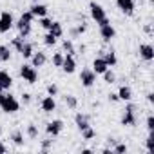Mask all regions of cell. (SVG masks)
Instances as JSON below:
<instances>
[{"instance_id": "obj_1", "label": "cell", "mask_w": 154, "mask_h": 154, "mask_svg": "<svg viewBox=\"0 0 154 154\" xmlns=\"http://www.w3.org/2000/svg\"><path fill=\"white\" fill-rule=\"evenodd\" d=\"M136 123H138V107H136V103H132L129 100L125 105L123 116H122V125L123 127H134Z\"/></svg>"}, {"instance_id": "obj_2", "label": "cell", "mask_w": 154, "mask_h": 154, "mask_svg": "<svg viewBox=\"0 0 154 154\" xmlns=\"http://www.w3.org/2000/svg\"><path fill=\"white\" fill-rule=\"evenodd\" d=\"M0 109H2L6 114H13L20 109V102L17 100V96H13L11 93L9 94H4L2 102H0Z\"/></svg>"}, {"instance_id": "obj_3", "label": "cell", "mask_w": 154, "mask_h": 154, "mask_svg": "<svg viewBox=\"0 0 154 154\" xmlns=\"http://www.w3.org/2000/svg\"><path fill=\"white\" fill-rule=\"evenodd\" d=\"M20 76L24 78V82H27V84H36L38 82V71H36V67H33L31 63H22L20 65Z\"/></svg>"}, {"instance_id": "obj_4", "label": "cell", "mask_w": 154, "mask_h": 154, "mask_svg": "<svg viewBox=\"0 0 154 154\" xmlns=\"http://www.w3.org/2000/svg\"><path fill=\"white\" fill-rule=\"evenodd\" d=\"M89 15H91V18H93L96 24H100L103 18H107L103 6L98 4V2H91V4H89Z\"/></svg>"}, {"instance_id": "obj_5", "label": "cell", "mask_w": 154, "mask_h": 154, "mask_svg": "<svg viewBox=\"0 0 154 154\" xmlns=\"http://www.w3.org/2000/svg\"><path fill=\"white\" fill-rule=\"evenodd\" d=\"M80 82H82V85L84 87H93L94 84H96V72L93 71V69H82V72H80Z\"/></svg>"}, {"instance_id": "obj_6", "label": "cell", "mask_w": 154, "mask_h": 154, "mask_svg": "<svg viewBox=\"0 0 154 154\" xmlns=\"http://www.w3.org/2000/svg\"><path fill=\"white\" fill-rule=\"evenodd\" d=\"M15 26V18L9 11H2V15H0V33H8L11 27Z\"/></svg>"}, {"instance_id": "obj_7", "label": "cell", "mask_w": 154, "mask_h": 154, "mask_svg": "<svg viewBox=\"0 0 154 154\" xmlns=\"http://www.w3.org/2000/svg\"><path fill=\"white\" fill-rule=\"evenodd\" d=\"M62 131H63V122H62L60 118L45 123V132H47L49 136H53V138H54V136H58Z\"/></svg>"}, {"instance_id": "obj_8", "label": "cell", "mask_w": 154, "mask_h": 154, "mask_svg": "<svg viewBox=\"0 0 154 154\" xmlns=\"http://www.w3.org/2000/svg\"><path fill=\"white\" fill-rule=\"evenodd\" d=\"M116 6L127 17H132L134 15V0H116Z\"/></svg>"}, {"instance_id": "obj_9", "label": "cell", "mask_w": 154, "mask_h": 154, "mask_svg": "<svg viewBox=\"0 0 154 154\" xmlns=\"http://www.w3.org/2000/svg\"><path fill=\"white\" fill-rule=\"evenodd\" d=\"M62 71L67 74H72L76 71V60L72 54H63V62H62Z\"/></svg>"}, {"instance_id": "obj_10", "label": "cell", "mask_w": 154, "mask_h": 154, "mask_svg": "<svg viewBox=\"0 0 154 154\" xmlns=\"http://www.w3.org/2000/svg\"><path fill=\"white\" fill-rule=\"evenodd\" d=\"M100 36L103 38V42H111V40L116 36V29L111 26V22H109V24L100 26Z\"/></svg>"}, {"instance_id": "obj_11", "label": "cell", "mask_w": 154, "mask_h": 154, "mask_svg": "<svg viewBox=\"0 0 154 154\" xmlns=\"http://www.w3.org/2000/svg\"><path fill=\"white\" fill-rule=\"evenodd\" d=\"M45 63H47V56L44 51H35L31 54V65L33 67H44Z\"/></svg>"}, {"instance_id": "obj_12", "label": "cell", "mask_w": 154, "mask_h": 154, "mask_svg": "<svg viewBox=\"0 0 154 154\" xmlns=\"http://www.w3.org/2000/svg\"><path fill=\"white\" fill-rule=\"evenodd\" d=\"M140 56L145 62H152L154 60V47L150 44H141L140 45Z\"/></svg>"}, {"instance_id": "obj_13", "label": "cell", "mask_w": 154, "mask_h": 154, "mask_svg": "<svg viewBox=\"0 0 154 154\" xmlns=\"http://www.w3.org/2000/svg\"><path fill=\"white\" fill-rule=\"evenodd\" d=\"M40 107H42V111L44 112H53L54 109H56V102H54V96H44L42 98V102H40Z\"/></svg>"}, {"instance_id": "obj_14", "label": "cell", "mask_w": 154, "mask_h": 154, "mask_svg": "<svg viewBox=\"0 0 154 154\" xmlns=\"http://www.w3.org/2000/svg\"><path fill=\"white\" fill-rule=\"evenodd\" d=\"M29 11L33 13V17H35V18L47 17V6H44V4H40V2H35V4L29 8Z\"/></svg>"}, {"instance_id": "obj_15", "label": "cell", "mask_w": 154, "mask_h": 154, "mask_svg": "<svg viewBox=\"0 0 154 154\" xmlns=\"http://www.w3.org/2000/svg\"><path fill=\"white\" fill-rule=\"evenodd\" d=\"M0 87H2V91L13 87V76L8 71H0Z\"/></svg>"}, {"instance_id": "obj_16", "label": "cell", "mask_w": 154, "mask_h": 154, "mask_svg": "<svg viewBox=\"0 0 154 154\" xmlns=\"http://www.w3.org/2000/svg\"><path fill=\"white\" fill-rule=\"evenodd\" d=\"M74 123H76V127H78L80 131L91 127V125H89V116L84 114V112H76V114H74Z\"/></svg>"}, {"instance_id": "obj_17", "label": "cell", "mask_w": 154, "mask_h": 154, "mask_svg": "<svg viewBox=\"0 0 154 154\" xmlns=\"http://www.w3.org/2000/svg\"><path fill=\"white\" fill-rule=\"evenodd\" d=\"M102 58L105 60V63H107L109 67H114V65L118 63V58H116L114 49H107V51H103V53H102Z\"/></svg>"}, {"instance_id": "obj_18", "label": "cell", "mask_w": 154, "mask_h": 154, "mask_svg": "<svg viewBox=\"0 0 154 154\" xmlns=\"http://www.w3.org/2000/svg\"><path fill=\"white\" fill-rule=\"evenodd\" d=\"M33 20H35L33 13H31V11H24V13L20 15L18 22H15V26H17V27H20V26H31V22H33Z\"/></svg>"}, {"instance_id": "obj_19", "label": "cell", "mask_w": 154, "mask_h": 154, "mask_svg": "<svg viewBox=\"0 0 154 154\" xmlns=\"http://www.w3.org/2000/svg\"><path fill=\"white\" fill-rule=\"evenodd\" d=\"M107 67H109V65L105 63V60H103L102 56H96V58L93 60V71H94L96 74H102Z\"/></svg>"}, {"instance_id": "obj_20", "label": "cell", "mask_w": 154, "mask_h": 154, "mask_svg": "<svg viewBox=\"0 0 154 154\" xmlns=\"http://www.w3.org/2000/svg\"><path fill=\"white\" fill-rule=\"evenodd\" d=\"M118 98L120 100H123V102H129V100H132V89L129 87V85H122L120 89H118Z\"/></svg>"}, {"instance_id": "obj_21", "label": "cell", "mask_w": 154, "mask_h": 154, "mask_svg": "<svg viewBox=\"0 0 154 154\" xmlns=\"http://www.w3.org/2000/svg\"><path fill=\"white\" fill-rule=\"evenodd\" d=\"M9 140L17 145V147H24V134H22V131H13L11 134H9Z\"/></svg>"}, {"instance_id": "obj_22", "label": "cell", "mask_w": 154, "mask_h": 154, "mask_svg": "<svg viewBox=\"0 0 154 154\" xmlns=\"http://www.w3.org/2000/svg\"><path fill=\"white\" fill-rule=\"evenodd\" d=\"M62 49H63V53L65 54H76V47H74V44H72V40L71 38H65L63 42H62Z\"/></svg>"}, {"instance_id": "obj_23", "label": "cell", "mask_w": 154, "mask_h": 154, "mask_svg": "<svg viewBox=\"0 0 154 154\" xmlns=\"http://www.w3.org/2000/svg\"><path fill=\"white\" fill-rule=\"evenodd\" d=\"M47 31H49L51 35H54L56 38H60V36H63V26H62L60 22H53V24H51V27H49Z\"/></svg>"}, {"instance_id": "obj_24", "label": "cell", "mask_w": 154, "mask_h": 154, "mask_svg": "<svg viewBox=\"0 0 154 154\" xmlns=\"http://www.w3.org/2000/svg\"><path fill=\"white\" fill-rule=\"evenodd\" d=\"M35 53V47H33V44L31 42H24V45H22V49H20V54L24 56V58H31V54Z\"/></svg>"}, {"instance_id": "obj_25", "label": "cell", "mask_w": 154, "mask_h": 154, "mask_svg": "<svg viewBox=\"0 0 154 154\" xmlns=\"http://www.w3.org/2000/svg\"><path fill=\"white\" fill-rule=\"evenodd\" d=\"M11 60V47L9 45H0V62H9Z\"/></svg>"}, {"instance_id": "obj_26", "label": "cell", "mask_w": 154, "mask_h": 154, "mask_svg": "<svg viewBox=\"0 0 154 154\" xmlns=\"http://www.w3.org/2000/svg\"><path fill=\"white\" fill-rule=\"evenodd\" d=\"M24 42H26V38L18 35V36H15V38L11 40V44H9V47H11V49H15L17 53H20V49H22V45H24Z\"/></svg>"}, {"instance_id": "obj_27", "label": "cell", "mask_w": 154, "mask_h": 154, "mask_svg": "<svg viewBox=\"0 0 154 154\" xmlns=\"http://www.w3.org/2000/svg\"><path fill=\"white\" fill-rule=\"evenodd\" d=\"M85 31H87V26L82 22V24H78V26H76V27H72L69 33H71V36H72V38H78V36H80V35H84Z\"/></svg>"}, {"instance_id": "obj_28", "label": "cell", "mask_w": 154, "mask_h": 154, "mask_svg": "<svg viewBox=\"0 0 154 154\" xmlns=\"http://www.w3.org/2000/svg\"><path fill=\"white\" fill-rule=\"evenodd\" d=\"M102 76H103V82L105 84H114L116 82V74H114V71H111V67H107L102 72Z\"/></svg>"}, {"instance_id": "obj_29", "label": "cell", "mask_w": 154, "mask_h": 154, "mask_svg": "<svg viewBox=\"0 0 154 154\" xmlns=\"http://www.w3.org/2000/svg\"><path fill=\"white\" fill-rule=\"evenodd\" d=\"M26 134H27L29 140H36V138H38V127H36L35 123H27V127H26Z\"/></svg>"}, {"instance_id": "obj_30", "label": "cell", "mask_w": 154, "mask_h": 154, "mask_svg": "<svg viewBox=\"0 0 154 154\" xmlns=\"http://www.w3.org/2000/svg\"><path fill=\"white\" fill-rule=\"evenodd\" d=\"M63 102H65V105L69 109H76V107H78V98H76L74 94H65L63 96Z\"/></svg>"}, {"instance_id": "obj_31", "label": "cell", "mask_w": 154, "mask_h": 154, "mask_svg": "<svg viewBox=\"0 0 154 154\" xmlns=\"http://www.w3.org/2000/svg\"><path fill=\"white\" fill-rule=\"evenodd\" d=\"M56 40H58V38H56V36H54V35H51V33H49V31H47V33H45V35H44V44H45V45H47V47H53V45H54V44H56Z\"/></svg>"}, {"instance_id": "obj_32", "label": "cell", "mask_w": 154, "mask_h": 154, "mask_svg": "<svg viewBox=\"0 0 154 154\" xmlns=\"http://www.w3.org/2000/svg\"><path fill=\"white\" fill-rule=\"evenodd\" d=\"M145 145H147V150L152 154V152H154V131L149 132V136H147V140H145Z\"/></svg>"}, {"instance_id": "obj_33", "label": "cell", "mask_w": 154, "mask_h": 154, "mask_svg": "<svg viewBox=\"0 0 154 154\" xmlns=\"http://www.w3.org/2000/svg\"><path fill=\"white\" fill-rule=\"evenodd\" d=\"M51 62H53V65H54V67H62L63 53H54V54H53V58H51Z\"/></svg>"}, {"instance_id": "obj_34", "label": "cell", "mask_w": 154, "mask_h": 154, "mask_svg": "<svg viewBox=\"0 0 154 154\" xmlns=\"http://www.w3.org/2000/svg\"><path fill=\"white\" fill-rule=\"evenodd\" d=\"M80 132H82V138H84V140H93V138L96 136V132H94L91 127H87V129H84V131H80Z\"/></svg>"}, {"instance_id": "obj_35", "label": "cell", "mask_w": 154, "mask_h": 154, "mask_svg": "<svg viewBox=\"0 0 154 154\" xmlns=\"http://www.w3.org/2000/svg\"><path fill=\"white\" fill-rule=\"evenodd\" d=\"M17 29H18V35L24 36V38H27V36L31 35V26H20V27H17Z\"/></svg>"}, {"instance_id": "obj_36", "label": "cell", "mask_w": 154, "mask_h": 154, "mask_svg": "<svg viewBox=\"0 0 154 154\" xmlns=\"http://www.w3.org/2000/svg\"><path fill=\"white\" fill-rule=\"evenodd\" d=\"M45 91H47L49 96H58V85H56V84H47Z\"/></svg>"}, {"instance_id": "obj_37", "label": "cell", "mask_w": 154, "mask_h": 154, "mask_svg": "<svg viewBox=\"0 0 154 154\" xmlns=\"http://www.w3.org/2000/svg\"><path fill=\"white\" fill-rule=\"evenodd\" d=\"M111 150H112L114 154H122V152H127L129 149H127V145H125V143H116V145H114V149H111Z\"/></svg>"}, {"instance_id": "obj_38", "label": "cell", "mask_w": 154, "mask_h": 154, "mask_svg": "<svg viewBox=\"0 0 154 154\" xmlns=\"http://www.w3.org/2000/svg\"><path fill=\"white\" fill-rule=\"evenodd\" d=\"M51 145H53V140H42V143H40L42 152H44V154H47V152H49V149H51Z\"/></svg>"}, {"instance_id": "obj_39", "label": "cell", "mask_w": 154, "mask_h": 154, "mask_svg": "<svg viewBox=\"0 0 154 154\" xmlns=\"http://www.w3.org/2000/svg\"><path fill=\"white\" fill-rule=\"evenodd\" d=\"M51 24H53L51 18H47V17H42V18H40V27H42V29H49Z\"/></svg>"}, {"instance_id": "obj_40", "label": "cell", "mask_w": 154, "mask_h": 154, "mask_svg": "<svg viewBox=\"0 0 154 154\" xmlns=\"http://www.w3.org/2000/svg\"><path fill=\"white\" fill-rule=\"evenodd\" d=\"M147 131H149V132L154 131V116H152V114L147 116Z\"/></svg>"}, {"instance_id": "obj_41", "label": "cell", "mask_w": 154, "mask_h": 154, "mask_svg": "<svg viewBox=\"0 0 154 154\" xmlns=\"http://www.w3.org/2000/svg\"><path fill=\"white\" fill-rule=\"evenodd\" d=\"M31 100H33V96H31L29 93H24V94H22V103H24V105H29Z\"/></svg>"}, {"instance_id": "obj_42", "label": "cell", "mask_w": 154, "mask_h": 154, "mask_svg": "<svg viewBox=\"0 0 154 154\" xmlns=\"http://www.w3.org/2000/svg\"><path fill=\"white\" fill-rule=\"evenodd\" d=\"M109 102H120L118 94H116V93H111V94H109Z\"/></svg>"}, {"instance_id": "obj_43", "label": "cell", "mask_w": 154, "mask_h": 154, "mask_svg": "<svg viewBox=\"0 0 154 154\" xmlns=\"http://www.w3.org/2000/svg\"><path fill=\"white\" fill-rule=\"evenodd\" d=\"M147 102L149 103H154V93H147Z\"/></svg>"}, {"instance_id": "obj_44", "label": "cell", "mask_w": 154, "mask_h": 154, "mask_svg": "<svg viewBox=\"0 0 154 154\" xmlns=\"http://www.w3.org/2000/svg\"><path fill=\"white\" fill-rule=\"evenodd\" d=\"M6 152H8V147H6L2 141H0V154H6Z\"/></svg>"}, {"instance_id": "obj_45", "label": "cell", "mask_w": 154, "mask_h": 154, "mask_svg": "<svg viewBox=\"0 0 154 154\" xmlns=\"http://www.w3.org/2000/svg\"><path fill=\"white\" fill-rule=\"evenodd\" d=\"M143 29H145V33H147V35H152V27H150V24H147Z\"/></svg>"}, {"instance_id": "obj_46", "label": "cell", "mask_w": 154, "mask_h": 154, "mask_svg": "<svg viewBox=\"0 0 154 154\" xmlns=\"http://www.w3.org/2000/svg\"><path fill=\"white\" fill-rule=\"evenodd\" d=\"M85 49H87V47H85L84 44H80V45H78V51H80V54H84V53H85Z\"/></svg>"}, {"instance_id": "obj_47", "label": "cell", "mask_w": 154, "mask_h": 154, "mask_svg": "<svg viewBox=\"0 0 154 154\" xmlns=\"http://www.w3.org/2000/svg\"><path fill=\"white\" fill-rule=\"evenodd\" d=\"M82 154H93V150H91V149H84Z\"/></svg>"}, {"instance_id": "obj_48", "label": "cell", "mask_w": 154, "mask_h": 154, "mask_svg": "<svg viewBox=\"0 0 154 154\" xmlns=\"http://www.w3.org/2000/svg\"><path fill=\"white\" fill-rule=\"evenodd\" d=\"M2 98H4V93H2V91H0V102H2Z\"/></svg>"}, {"instance_id": "obj_49", "label": "cell", "mask_w": 154, "mask_h": 154, "mask_svg": "<svg viewBox=\"0 0 154 154\" xmlns=\"http://www.w3.org/2000/svg\"><path fill=\"white\" fill-rule=\"evenodd\" d=\"M0 134H2V127H0Z\"/></svg>"}, {"instance_id": "obj_50", "label": "cell", "mask_w": 154, "mask_h": 154, "mask_svg": "<svg viewBox=\"0 0 154 154\" xmlns=\"http://www.w3.org/2000/svg\"><path fill=\"white\" fill-rule=\"evenodd\" d=\"M33 2H40V0H33Z\"/></svg>"}, {"instance_id": "obj_51", "label": "cell", "mask_w": 154, "mask_h": 154, "mask_svg": "<svg viewBox=\"0 0 154 154\" xmlns=\"http://www.w3.org/2000/svg\"><path fill=\"white\" fill-rule=\"evenodd\" d=\"M0 91H2V87H0Z\"/></svg>"}, {"instance_id": "obj_52", "label": "cell", "mask_w": 154, "mask_h": 154, "mask_svg": "<svg viewBox=\"0 0 154 154\" xmlns=\"http://www.w3.org/2000/svg\"><path fill=\"white\" fill-rule=\"evenodd\" d=\"M134 2H136V0H134Z\"/></svg>"}]
</instances>
